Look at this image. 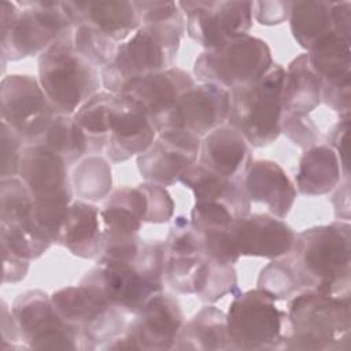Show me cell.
<instances>
[{"label":"cell","mask_w":351,"mask_h":351,"mask_svg":"<svg viewBox=\"0 0 351 351\" xmlns=\"http://www.w3.org/2000/svg\"><path fill=\"white\" fill-rule=\"evenodd\" d=\"M350 232L348 221L336 219L296 233L293 247L287 256L300 289L350 296Z\"/></svg>","instance_id":"obj_1"},{"label":"cell","mask_w":351,"mask_h":351,"mask_svg":"<svg viewBox=\"0 0 351 351\" xmlns=\"http://www.w3.org/2000/svg\"><path fill=\"white\" fill-rule=\"evenodd\" d=\"M285 350L350 348V296L302 289L288 299Z\"/></svg>","instance_id":"obj_2"},{"label":"cell","mask_w":351,"mask_h":351,"mask_svg":"<svg viewBox=\"0 0 351 351\" xmlns=\"http://www.w3.org/2000/svg\"><path fill=\"white\" fill-rule=\"evenodd\" d=\"M184 33L185 16L170 22L141 25L119 44L112 62L100 70L103 88L119 93L137 77L174 67Z\"/></svg>","instance_id":"obj_3"},{"label":"cell","mask_w":351,"mask_h":351,"mask_svg":"<svg viewBox=\"0 0 351 351\" xmlns=\"http://www.w3.org/2000/svg\"><path fill=\"white\" fill-rule=\"evenodd\" d=\"M18 177L33 197L38 225L56 243L74 195L69 165L43 144L33 143L23 151Z\"/></svg>","instance_id":"obj_4"},{"label":"cell","mask_w":351,"mask_h":351,"mask_svg":"<svg viewBox=\"0 0 351 351\" xmlns=\"http://www.w3.org/2000/svg\"><path fill=\"white\" fill-rule=\"evenodd\" d=\"M37 64L38 82L56 114L73 115L101 90L99 69L77 52L73 33L48 47L38 56Z\"/></svg>","instance_id":"obj_5"},{"label":"cell","mask_w":351,"mask_h":351,"mask_svg":"<svg viewBox=\"0 0 351 351\" xmlns=\"http://www.w3.org/2000/svg\"><path fill=\"white\" fill-rule=\"evenodd\" d=\"M284 70L281 64L274 63L259 80L229 89L226 123L241 133L251 147H266L281 134Z\"/></svg>","instance_id":"obj_6"},{"label":"cell","mask_w":351,"mask_h":351,"mask_svg":"<svg viewBox=\"0 0 351 351\" xmlns=\"http://www.w3.org/2000/svg\"><path fill=\"white\" fill-rule=\"evenodd\" d=\"M274 64L267 43L250 33L204 49L195 60L193 78L232 89L263 77Z\"/></svg>","instance_id":"obj_7"},{"label":"cell","mask_w":351,"mask_h":351,"mask_svg":"<svg viewBox=\"0 0 351 351\" xmlns=\"http://www.w3.org/2000/svg\"><path fill=\"white\" fill-rule=\"evenodd\" d=\"M287 311L261 288L236 292L226 313V329L232 350L262 351L284 347Z\"/></svg>","instance_id":"obj_8"},{"label":"cell","mask_w":351,"mask_h":351,"mask_svg":"<svg viewBox=\"0 0 351 351\" xmlns=\"http://www.w3.org/2000/svg\"><path fill=\"white\" fill-rule=\"evenodd\" d=\"M21 8L15 23L0 32L3 71L5 62L40 56L48 47L73 33L63 1H15Z\"/></svg>","instance_id":"obj_9"},{"label":"cell","mask_w":351,"mask_h":351,"mask_svg":"<svg viewBox=\"0 0 351 351\" xmlns=\"http://www.w3.org/2000/svg\"><path fill=\"white\" fill-rule=\"evenodd\" d=\"M58 313L82 336L84 350L104 348L128 326V314L107 302L96 289L78 284L51 295Z\"/></svg>","instance_id":"obj_10"},{"label":"cell","mask_w":351,"mask_h":351,"mask_svg":"<svg viewBox=\"0 0 351 351\" xmlns=\"http://www.w3.org/2000/svg\"><path fill=\"white\" fill-rule=\"evenodd\" d=\"M0 241L27 261L40 258L53 244L38 225L33 197L19 177L0 182Z\"/></svg>","instance_id":"obj_11"},{"label":"cell","mask_w":351,"mask_h":351,"mask_svg":"<svg viewBox=\"0 0 351 351\" xmlns=\"http://www.w3.org/2000/svg\"><path fill=\"white\" fill-rule=\"evenodd\" d=\"M11 310L27 348L84 350L81 333L58 313L47 292L25 291L16 296Z\"/></svg>","instance_id":"obj_12"},{"label":"cell","mask_w":351,"mask_h":351,"mask_svg":"<svg viewBox=\"0 0 351 351\" xmlns=\"http://www.w3.org/2000/svg\"><path fill=\"white\" fill-rule=\"evenodd\" d=\"M184 322L180 302L162 289L133 314L125 332L106 344L103 350H173Z\"/></svg>","instance_id":"obj_13"},{"label":"cell","mask_w":351,"mask_h":351,"mask_svg":"<svg viewBox=\"0 0 351 351\" xmlns=\"http://www.w3.org/2000/svg\"><path fill=\"white\" fill-rule=\"evenodd\" d=\"M56 111L41 88L38 78L30 74H8L0 84L1 122L15 130L27 144L37 143Z\"/></svg>","instance_id":"obj_14"},{"label":"cell","mask_w":351,"mask_h":351,"mask_svg":"<svg viewBox=\"0 0 351 351\" xmlns=\"http://www.w3.org/2000/svg\"><path fill=\"white\" fill-rule=\"evenodd\" d=\"M189 38L211 49L245 34L252 26V1H177Z\"/></svg>","instance_id":"obj_15"},{"label":"cell","mask_w":351,"mask_h":351,"mask_svg":"<svg viewBox=\"0 0 351 351\" xmlns=\"http://www.w3.org/2000/svg\"><path fill=\"white\" fill-rule=\"evenodd\" d=\"M158 134L144 107L126 93H112L108 104V140L106 158L122 163L145 152Z\"/></svg>","instance_id":"obj_16"},{"label":"cell","mask_w":351,"mask_h":351,"mask_svg":"<svg viewBox=\"0 0 351 351\" xmlns=\"http://www.w3.org/2000/svg\"><path fill=\"white\" fill-rule=\"evenodd\" d=\"M202 138L181 129H160L149 148L136 158L147 182L169 186L181 180L199 158Z\"/></svg>","instance_id":"obj_17"},{"label":"cell","mask_w":351,"mask_h":351,"mask_svg":"<svg viewBox=\"0 0 351 351\" xmlns=\"http://www.w3.org/2000/svg\"><path fill=\"white\" fill-rule=\"evenodd\" d=\"M80 282L96 289L107 302L128 315L136 314L154 293L163 289L141 273L136 261L97 259Z\"/></svg>","instance_id":"obj_18"},{"label":"cell","mask_w":351,"mask_h":351,"mask_svg":"<svg viewBox=\"0 0 351 351\" xmlns=\"http://www.w3.org/2000/svg\"><path fill=\"white\" fill-rule=\"evenodd\" d=\"M229 106L228 89L214 84L199 82L178 97L156 129H181L203 138L211 130L226 123Z\"/></svg>","instance_id":"obj_19"},{"label":"cell","mask_w":351,"mask_h":351,"mask_svg":"<svg viewBox=\"0 0 351 351\" xmlns=\"http://www.w3.org/2000/svg\"><path fill=\"white\" fill-rule=\"evenodd\" d=\"M233 245L240 256L277 259L291 252L296 233L285 221L269 213L247 214L230 226Z\"/></svg>","instance_id":"obj_20"},{"label":"cell","mask_w":351,"mask_h":351,"mask_svg":"<svg viewBox=\"0 0 351 351\" xmlns=\"http://www.w3.org/2000/svg\"><path fill=\"white\" fill-rule=\"evenodd\" d=\"M195 84L196 81L191 73L174 66L137 77L129 81L119 93H126L136 99L158 126L178 97Z\"/></svg>","instance_id":"obj_21"},{"label":"cell","mask_w":351,"mask_h":351,"mask_svg":"<svg viewBox=\"0 0 351 351\" xmlns=\"http://www.w3.org/2000/svg\"><path fill=\"white\" fill-rule=\"evenodd\" d=\"M63 5L73 26L86 23L118 44L128 40L141 26L133 1L77 0L63 1Z\"/></svg>","instance_id":"obj_22"},{"label":"cell","mask_w":351,"mask_h":351,"mask_svg":"<svg viewBox=\"0 0 351 351\" xmlns=\"http://www.w3.org/2000/svg\"><path fill=\"white\" fill-rule=\"evenodd\" d=\"M244 189L250 202L263 204L269 214L284 219L292 210L298 191L285 170L273 160H252L245 171Z\"/></svg>","instance_id":"obj_23"},{"label":"cell","mask_w":351,"mask_h":351,"mask_svg":"<svg viewBox=\"0 0 351 351\" xmlns=\"http://www.w3.org/2000/svg\"><path fill=\"white\" fill-rule=\"evenodd\" d=\"M252 160L247 140L234 128L223 123L202 138L196 163L219 176L244 180Z\"/></svg>","instance_id":"obj_24"},{"label":"cell","mask_w":351,"mask_h":351,"mask_svg":"<svg viewBox=\"0 0 351 351\" xmlns=\"http://www.w3.org/2000/svg\"><path fill=\"white\" fill-rule=\"evenodd\" d=\"M56 244L82 259H97L103 251L100 210L95 203L73 200L60 228Z\"/></svg>","instance_id":"obj_25"},{"label":"cell","mask_w":351,"mask_h":351,"mask_svg":"<svg viewBox=\"0 0 351 351\" xmlns=\"http://www.w3.org/2000/svg\"><path fill=\"white\" fill-rule=\"evenodd\" d=\"M195 196V202H217L226 206L236 218L251 213V202L245 193L243 180H233L195 163L181 177Z\"/></svg>","instance_id":"obj_26"},{"label":"cell","mask_w":351,"mask_h":351,"mask_svg":"<svg viewBox=\"0 0 351 351\" xmlns=\"http://www.w3.org/2000/svg\"><path fill=\"white\" fill-rule=\"evenodd\" d=\"M343 173L337 154L328 144H317L304 149L295 177L298 193L319 196L333 192Z\"/></svg>","instance_id":"obj_27"},{"label":"cell","mask_w":351,"mask_h":351,"mask_svg":"<svg viewBox=\"0 0 351 351\" xmlns=\"http://www.w3.org/2000/svg\"><path fill=\"white\" fill-rule=\"evenodd\" d=\"M322 81L311 70L307 53H300L284 70L281 84L282 112L310 115L321 104Z\"/></svg>","instance_id":"obj_28"},{"label":"cell","mask_w":351,"mask_h":351,"mask_svg":"<svg viewBox=\"0 0 351 351\" xmlns=\"http://www.w3.org/2000/svg\"><path fill=\"white\" fill-rule=\"evenodd\" d=\"M173 350H232L226 329V313L210 303L203 306L191 319L184 322Z\"/></svg>","instance_id":"obj_29"},{"label":"cell","mask_w":351,"mask_h":351,"mask_svg":"<svg viewBox=\"0 0 351 351\" xmlns=\"http://www.w3.org/2000/svg\"><path fill=\"white\" fill-rule=\"evenodd\" d=\"M288 22L295 41L308 51L319 38L333 32L330 1H292Z\"/></svg>","instance_id":"obj_30"},{"label":"cell","mask_w":351,"mask_h":351,"mask_svg":"<svg viewBox=\"0 0 351 351\" xmlns=\"http://www.w3.org/2000/svg\"><path fill=\"white\" fill-rule=\"evenodd\" d=\"M306 53L311 70L322 82L351 73V38L335 30L319 38Z\"/></svg>","instance_id":"obj_31"},{"label":"cell","mask_w":351,"mask_h":351,"mask_svg":"<svg viewBox=\"0 0 351 351\" xmlns=\"http://www.w3.org/2000/svg\"><path fill=\"white\" fill-rule=\"evenodd\" d=\"M37 143L59 155L69 166L89 155L88 140L73 115L55 114L48 129Z\"/></svg>","instance_id":"obj_32"},{"label":"cell","mask_w":351,"mask_h":351,"mask_svg":"<svg viewBox=\"0 0 351 351\" xmlns=\"http://www.w3.org/2000/svg\"><path fill=\"white\" fill-rule=\"evenodd\" d=\"M71 185L80 200L96 203L108 197L112 189L108 159L96 154L82 158L73 170Z\"/></svg>","instance_id":"obj_33"},{"label":"cell","mask_w":351,"mask_h":351,"mask_svg":"<svg viewBox=\"0 0 351 351\" xmlns=\"http://www.w3.org/2000/svg\"><path fill=\"white\" fill-rule=\"evenodd\" d=\"M210 262L204 254L166 255L165 282L178 293L199 296L208 277Z\"/></svg>","instance_id":"obj_34"},{"label":"cell","mask_w":351,"mask_h":351,"mask_svg":"<svg viewBox=\"0 0 351 351\" xmlns=\"http://www.w3.org/2000/svg\"><path fill=\"white\" fill-rule=\"evenodd\" d=\"M111 96L112 92L103 89L88 99L73 114L77 125L88 140L89 155H95L106 148L108 140V104Z\"/></svg>","instance_id":"obj_35"},{"label":"cell","mask_w":351,"mask_h":351,"mask_svg":"<svg viewBox=\"0 0 351 351\" xmlns=\"http://www.w3.org/2000/svg\"><path fill=\"white\" fill-rule=\"evenodd\" d=\"M73 43L77 52L100 70L112 62L119 47L117 41L86 23L74 26Z\"/></svg>","instance_id":"obj_36"},{"label":"cell","mask_w":351,"mask_h":351,"mask_svg":"<svg viewBox=\"0 0 351 351\" xmlns=\"http://www.w3.org/2000/svg\"><path fill=\"white\" fill-rule=\"evenodd\" d=\"M256 287L270 293L277 302L291 299L300 289L288 256L271 259L259 273Z\"/></svg>","instance_id":"obj_37"},{"label":"cell","mask_w":351,"mask_h":351,"mask_svg":"<svg viewBox=\"0 0 351 351\" xmlns=\"http://www.w3.org/2000/svg\"><path fill=\"white\" fill-rule=\"evenodd\" d=\"M166 255H195L204 254L202 233L192 226L189 218L177 217L169 229L165 240Z\"/></svg>","instance_id":"obj_38"},{"label":"cell","mask_w":351,"mask_h":351,"mask_svg":"<svg viewBox=\"0 0 351 351\" xmlns=\"http://www.w3.org/2000/svg\"><path fill=\"white\" fill-rule=\"evenodd\" d=\"M281 133H284L295 145L307 149L319 144L321 132L310 115H292L282 112Z\"/></svg>","instance_id":"obj_39"},{"label":"cell","mask_w":351,"mask_h":351,"mask_svg":"<svg viewBox=\"0 0 351 351\" xmlns=\"http://www.w3.org/2000/svg\"><path fill=\"white\" fill-rule=\"evenodd\" d=\"M147 204L145 223H165L174 215V200L167 192L166 186L147 182L140 184Z\"/></svg>","instance_id":"obj_40"},{"label":"cell","mask_w":351,"mask_h":351,"mask_svg":"<svg viewBox=\"0 0 351 351\" xmlns=\"http://www.w3.org/2000/svg\"><path fill=\"white\" fill-rule=\"evenodd\" d=\"M236 217L223 204L217 202H195L189 221L199 232L229 226Z\"/></svg>","instance_id":"obj_41"},{"label":"cell","mask_w":351,"mask_h":351,"mask_svg":"<svg viewBox=\"0 0 351 351\" xmlns=\"http://www.w3.org/2000/svg\"><path fill=\"white\" fill-rule=\"evenodd\" d=\"M1 180L15 178L27 143L7 123L1 122Z\"/></svg>","instance_id":"obj_42"},{"label":"cell","mask_w":351,"mask_h":351,"mask_svg":"<svg viewBox=\"0 0 351 351\" xmlns=\"http://www.w3.org/2000/svg\"><path fill=\"white\" fill-rule=\"evenodd\" d=\"M321 103L340 117H350L351 112V73L340 78L322 82Z\"/></svg>","instance_id":"obj_43"},{"label":"cell","mask_w":351,"mask_h":351,"mask_svg":"<svg viewBox=\"0 0 351 351\" xmlns=\"http://www.w3.org/2000/svg\"><path fill=\"white\" fill-rule=\"evenodd\" d=\"M141 25L170 22L184 16L177 1H133Z\"/></svg>","instance_id":"obj_44"},{"label":"cell","mask_w":351,"mask_h":351,"mask_svg":"<svg viewBox=\"0 0 351 351\" xmlns=\"http://www.w3.org/2000/svg\"><path fill=\"white\" fill-rule=\"evenodd\" d=\"M291 4L287 0L252 1V19L263 26L281 25L289 18Z\"/></svg>","instance_id":"obj_45"},{"label":"cell","mask_w":351,"mask_h":351,"mask_svg":"<svg viewBox=\"0 0 351 351\" xmlns=\"http://www.w3.org/2000/svg\"><path fill=\"white\" fill-rule=\"evenodd\" d=\"M348 129H350V117H340L339 121L332 126L330 132L328 133V145L332 147L337 154L344 178H350L348 177V144H347Z\"/></svg>","instance_id":"obj_46"},{"label":"cell","mask_w":351,"mask_h":351,"mask_svg":"<svg viewBox=\"0 0 351 351\" xmlns=\"http://www.w3.org/2000/svg\"><path fill=\"white\" fill-rule=\"evenodd\" d=\"M1 350L8 351V350H21V348H27L19 333V328L16 324V319L12 314L11 307L5 303V300H1Z\"/></svg>","instance_id":"obj_47"},{"label":"cell","mask_w":351,"mask_h":351,"mask_svg":"<svg viewBox=\"0 0 351 351\" xmlns=\"http://www.w3.org/2000/svg\"><path fill=\"white\" fill-rule=\"evenodd\" d=\"M1 252H3V282L15 284L22 281L29 271L30 261L15 255L14 252H11L4 247H1Z\"/></svg>","instance_id":"obj_48"},{"label":"cell","mask_w":351,"mask_h":351,"mask_svg":"<svg viewBox=\"0 0 351 351\" xmlns=\"http://www.w3.org/2000/svg\"><path fill=\"white\" fill-rule=\"evenodd\" d=\"M333 30L351 38V1H330Z\"/></svg>","instance_id":"obj_49"},{"label":"cell","mask_w":351,"mask_h":351,"mask_svg":"<svg viewBox=\"0 0 351 351\" xmlns=\"http://www.w3.org/2000/svg\"><path fill=\"white\" fill-rule=\"evenodd\" d=\"M333 191L335 193L330 202L335 208V215L340 221H348L350 219V178H344V184H341L340 181Z\"/></svg>","instance_id":"obj_50"}]
</instances>
